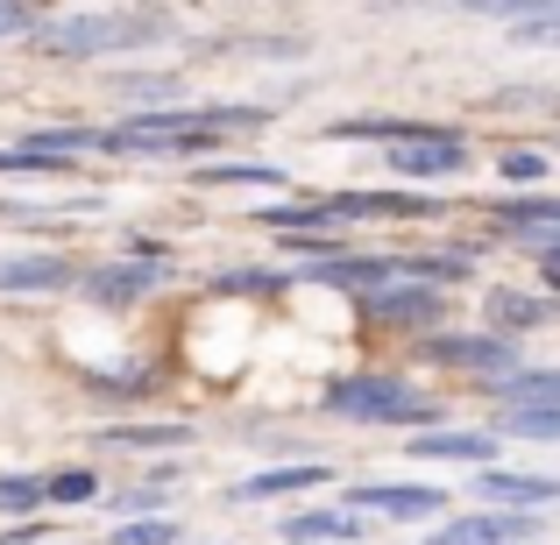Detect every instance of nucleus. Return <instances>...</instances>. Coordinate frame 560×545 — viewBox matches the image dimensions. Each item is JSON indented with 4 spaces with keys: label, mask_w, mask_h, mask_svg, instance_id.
<instances>
[{
    "label": "nucleus",
    "mask_w": 560,
    "mask_h": 545,
    "mask_svg": "<svg viewBox=\"0 0 560 545\" xmlns=\"http://www.w3.org/2000/svg\"><path fill=\"white\" fill-rule=\"evenodd\" d=\"M504 425L518 439H560V411H504Z\"/></svg>",
    "instance_id": "5701e85b"
},
{
    "label": "nucleus",
    "mask_w": 560,
    "mask_h": 545,
    "mask_svg": "<svg viewBox=\"0 0 560 545\" xmlns=\"http://www.w3.org/2000/svg\"><path fill=\"white\" fill-rule=\"evenodd\" d=\"M71 284V270L57 256H14V262H0V291H65Z\"/></svg>",
    "instance_id": "f8f14e48"
},
{
    "label": "nucleus",
    "mask_w": 560,
    "mask_h": 545,
    "mask_svg": "<svg viewBox=\"0 0 560 545\" xmlns=\"http://www.w3.org/2000/svg\"><path fill=\"white\" fill-rule=\"evenodd\" d=\"M319 482H327V467H319V461H299V467H262V475L234 482V496H242V503H256V496H299V489H319Z\"/></svg>",
    "instance_id": "1a4fd4ad"
},
{
    "label": "nucleus",
    "mask_w": 560,
    "mask_h": 545,
    "mask_svg": "<svg viewBox=\"0 0 560 545\" xmlns=\"http://www.w3.org/2000/svg\"><path fill=\"white\" fill-rule=\"evenodd\" d=\"M171 28V14H136V8H93V14H57L36 28L50 57H100V50H136Z\"/></svg>",
    "instance_id": "f257e3e1"
},
{
    "label": "nucleus",
    "mask_w": 560,
    "mask_h": 545,
    "mask_svg": "<svg viewBox=\"0 0 560 545\" xmlns=\"http://www.w3.org/2000/svg\"><path fill=\"white\" fill-rule=\"evenodd\" d=\"M490 22H504L518 43H560V0H533V8H482Z\"/></svg>",
    "instance_id": "9b49d317"
},
{
    "label": "nucleus",
    "mask_w": 560,
    "mask_h": 545,
    "mask_svg": "<svg viewBox=\"0 0 560 545\" xmlns=\"http://www.w3.org/2000/svg\"><path fill=\"white\" fill-rule=\"evenodd\" d=\"M433 362H454V368H511L518 376V355H511V341L504 333H440L433 341Z\"/></svg>",
    "instance_id": "0eeeda50"
},
{
    "label": "nucleus",
    "mask_w": 560,
    "mask_h": 545,
    "mask_svg": "<svg viewBox=\"0 0 560 545\" xmlns=\"http://www.w3.org/2000/svg\"><path fill=\"white\" fill-rule=\"evenodd\" d=\"M497 170H504V185H539V178H547V156H539V150H504Z\"/></svg>",
    "instance_id": "4be33fe9"
},
{
    "label": "nucleus",
    "mask_w": 560,
    "mask_h": 545,
    "mask_svg": "<svg viewBox=\"0 0 560 545\" xmlns=\"http://www.w3.org/2000/svg\"><path fill=\"white\" fill-rule=\"evenodd\" d=\"M327 411L334 418H355V425H433L440 404L397 376H348L327 390Z\"/></svg>",
    "instance_id": "f03ea898"
},
{
    "label": "nucleus",
    "mask_w": 560,
    "mask_h": 545,
    "mask_svg": "<svg viewBox=\"0 0 560 545\" xmlns=\"http://www.w3.org/2000/svg\"><path fill=\"white\" fill-rule=\"evenodd\" d=\"M547 312H553L547 298H525V291H490V327L504 333V341H511L518 327H539Z\"/></svg>",
    "instance_id": "2eb2a0df"
},
{
    "label": "nucleus",
    "mask_w": 560,
    "mask_h": 545,
    "mask_svg": "<svg viewBox=\"0 0 560 545\" xmlns=\"http://www.w3.org/2000/svg\"><path fill=\"white\" fill-rule=\"evenodd\" d=\"M36 538H43V524H22V532H8L0 545H36Z\"/></svg>",
    "instance_id": "bb28decb"
},
{
    "label": "nucleus",
    "mask_w": 560,
    "mask_h": 545,
    "mask_svg": "<svg viewBox=\"0 0 560 545\" xmlns=\"http://www.w3.org/2000/svg\"><path fill=\"white\" fill-rule=\"evenodd\" d=\"M547 284H553V291H560V256H553V262H547Z\"/></svg>",
    "instance_id": "cd10ccee"
},
{
    "label": "nucleus",
    "mask_w": 560,
    "mask_h": 545,
    "mask_svg": "<svg viewBox=\"0 0 560 545\" xmlns=\"http://www.w3.org/2000/svg\"><path fill=\"white\" fill-rule=\"evenodd\" d=\"M327 284H348V291H362V284H383V276H397V262H370V256H355V262H327Z\"/></svg>",
    "instance_id": "6ab92c4d"
},
{
    "label": "nucleus",
    "mask_w": 560,
    "mask_h": 545,
    "mask_svg": "<svg viewBox=\"0 0 560 545\" xmlns=\"http://www.w3.org/2000/svg\"><path fill=\"white\" fill-rule=\"evenodd\" d=\"M504 411H560V368H518V376H504Z\"/></svg>",
    "instance_id": "9d476101"
},
{
    "label": "nucleus",
    "mask_w": 560,
    "mask_h": 545,
    "mask_svg": "<svg viewBox=\"0 0 560 545\" xmlns=\"http://www.w3.org/2000/svg\"><path fill=\"white\" fill-rule=\"evenodd\" d=\"M121 93H136V99H171V79H121Z\"/></svg>",
    "instance_id": "a878e982"
},
{
    "label": "nucleus",
    "mask_w": 560,
    "mask_h": 545,
    "mask_svg": "<svg viewBox=\"0 0 560 545\" xmlns=\"http://www.w3.org/2000/svg\"><path fill=\"white\" fill-rule=\"evenodd\" d=\"M348 503H355V510H376V518H397V524H425V518H440V503H447V496L425 489V482H383V489H355Z\"/></svg>",
    "instance_id": "39448f33"
},
{
    "label": "nucleus",
    "mask_w": 560,
    "mask_h": 545,
    "mask_svg": "<svg viewBox=\"0 0 560 545\" xmlns=\"http://www.w3.org/2000/svg\"><path fill=\"white\" fill-rule=\"evenodd\" d=\"M150 284H156V270H136V262H121V270L85 276V298H93V305H128V298H142Z\"/></svg>",
    "instance_id": "4468645a"
},
{
    "label": "nucleus",
    "mask_w": 560,
    "mask_h": 545,
    "mask_svg": "<svg viewBox=\"0 0 560 545\" xmlns=\"http://www.w3.org/2000/svg\"><path fill=\"white\" fill-rule=\"evenodd\" d=\"M107 447H185V425H121L107 433Z\"/></svg>",
    "instance_id": "aec40b11"
},
{
    "label": "nucleus",
    "mask_w": 560,
    "mask_h": 545,
    "mask_svg": "<svg viewBox=\"0 0 560 545\" xmlns=\"http://www.w3.org/2000/svg\"><path fill=\"white\" fill-rule=\"evenodd\" d=\"M171 538H178V524H171V518H136V524L114 532V545H171Z\"/></svg>",
    "instance_id": "412c9836"
},
{
    "label": "nucleus",
    "mask_w": 560,
    "mask_h": 545,
    "mask_svg": "<svg viewBox=\"0 0 560 545\" xmlns=\"http://www.w3.org/2000/svg\"><path fill=\"white\" fill-rule=\"evenodd\" d=\"M284 538L291 545H313V538H355V510H305V518H291L284 524Z\"/></svg>",
    "instance_id": "dca6fc26"
},
{
    "label": "nucleus",
    "mask_w": 560,
    "mask_h": 545,
    "mask_svg": "<svg viewBox=\"0 0 560 545\" xmlns=\"http://www.w3.org/2000/svg\"><path fill=\"white\" fill-rule=\"evenodd\" d=\"M36 14H28V8H0V36H36Z\"/></svg>",
    "instance_id": "393cba45"
},
{
    "label": "nucleus",
    "mask_w": 560,
    "mask_h": 545,
    "mask_svg": "<svg viewBox=\"0 0 560 545\" xmlns=\"http://www.w3.org/2000/svg\"><path fill=\"white\" fill-rule=\"evenodd\" d=\"M85 496H93V475H85V467H71V475L50 482V503H85Z\"/></svg>",
    "instance_id": "b1692460"
},
{
    "label": "nucleus",
    "mask_w": 560,
    "mask_h": 545,
    "mask_svg": "<svg viewBox=\"0 0 560 545\" xmlns=\"http://www.w3.org/2000/svg\"><path fill=\"white\" fill-rule=\"evenodd\" d=\"M539 538V518H511V510H476V518L440 524L425 545H525Z\"/></svg>",
    "instance_id": "20e7f679"
},
{
    "label": "nucleus",
    "mask_w": 560,
    "mask_h": 545,
    "mask_svg": "<svg viewBox=\"0 0 560 545\" xmlns=\"http://www.w3.org/2000/svg\"><path fill=\"white\" fill-rule=\"evenodd\" d=\"M482 503H504L511 518H533L539 503H560V482L553 475H504V467H482Z\"/></svg>",
    "instance_id": "423d86ee"
},
{
    "label": "nucleus",
    "mask_w": 560,
    "mask_h": 545,
    "mask_svg": "<svg viewBox=\"0 0 560 545\" xmlns=\"http://www.w3.org/2000/svg\"><path fill=\"white\" fill-rule=\"evenodd\" d=\"M199 185H284L277 164H206Z\"/></svg>",
    "instance_id": "a211bd4d"
},
{
    "label": "nucleus",
    "mask_w": 560,
    "mask_h": 545,
    "mask_svg": "<svg viewBox=\"0 0 560 545\" xmlns=\"http://www.w3.org/2000/svg\"><path fill=\"white\" fill-rule=\"evenodd\" d=\"M376 312H383V319H397V327H433V319H440V291L390 284V291H376Z\"/></svg>",
    "instance_id": "ddd939ff"
},
{
    "label": "nucleus",
    "mask_w": 560,
    "mask_h": 545,
    "mask_svg": "<svg viewBox=\"0 0 560 545\" xmlns=\"http://www.w3.org/2000/svg\"><path fill=\"white\" fill-rule=\"evenodd\" d=\"M383 164H390L397 178L425 185V178H462L468 150H462V135H440V128H425V135H411V142H390V156H383Z\"/></svg>",
    "instance_id": "7ed1b4c3"
},
{
    "label": "nucleus",
    "mask_w": 560,
    "mask_h": 545,
    "mask_svg": "<svg viewBox=\"0 0 560 545\" xmlns=\"http://www.w3.org/2000/svg\"><path fill=\"white\" fill-rule=\"evenodd\" d=\"M405 453H419V461H468V467H490V461H497V439H490V433H419Z\"/></svg>",
    "instance_id": "6e6552de"
},
{
    "label": "nucleus",
    "mask_w": 560,
    "mask_h": 545,
    "mask_svg": "<svg viewBox=\"0 0 560 545\" xmlns=\"http://www.w3.org/2000/svg\"><path fill=\"white\" fill-rule=\"evenodd\" d=\"M36 503H50V482H36V475H0V510H8V518H28Z\"/></svg>",
    "instance_id": "f3484780"
}]
</instances>
